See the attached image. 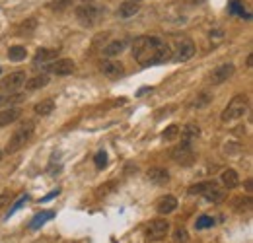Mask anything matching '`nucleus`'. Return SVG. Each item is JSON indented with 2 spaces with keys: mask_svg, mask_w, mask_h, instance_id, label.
Returning <instances> with one entry per match:
<instances>
[{
  "mask_svg": "<svg viewBox=\"0 0 253 243\" xmlns=\"http://www.w3.org/2000/svg\"><path fill=\"white\" fill-rule=\"evenodd\" d=\"M132 57L142 66H154L171 61V47L154 35L136 37L132 43Z\"/></svg>",
  "mask_w": 253,
  "mask_h": 243,
  "instance_id": "1",
  "label": "nucleus"
},
{
  "mask_svg": "<svg viewBox=\"0 0 253 243\" xmlns=\"http://www.w3.org/2000/svg\"><path fill=\"white\" fill-rule=\"evenodd\" d=\"M250 109V97L246 93H238L230 99V103L226 105V109L222 111V122H232L240 121Z\"/></svg>",
  "mask_w": 253,
  "mask_h": 243,
  "instance_id": "2",
  "label": "nucleus"
},
{
  "mask_svg": "<svg viewBox=\"0 0 253 243\" xmlns=\"http://www.w3.org/2000/svg\"><path fill=\"white\" fill-rule=\"evenodd\" d=\"M33 130H35V122L33 121H26L22 126L16 128V132L12 134V138L8 140L6 144V154H16L20 152L33 136Z\"/></svg>",
  "mask_w": 253,
  "mask_h": 243,
  "instance_id": "3",
  "label": "nucleus"
},
{
  "mask_svg": "<svg viewBox=\"0 0 253 243\" xmlns=\"http://www.w3.org/2000/svg\"><path fill=\"white\" fill-rule=\"evenodd\" d=\"M74 14H76V20H78L82 26L92 28V26H95V24L103 18L105 10H103V8H97V6L90 4V2H84V4H80V6L74 10Z\"/></svg>",
  "mask_w": 253,
  "mask_h": 243,
  "instance_id": "4",
  "label": "nucleus"
},
{
  "mask_svg": "<svg viewBox=\"0 0 253 243\" xmlns=\"http://www.w3.org/2000/svg\"><path fill=\"white\" fill-rule=\"evenodd\" d=\"M195 55V43L191 39H177L175 49H171V61L185 62Z\"/></svg>",
  "mask_w": 253,
  "mask_h": 243,
  "instance_id": "5",
  "label": "nucleus"
},
{
  "mask_svg": "<svg viewBox=\"0 0 253 243\" xmlns=\"http://www.w3.org/2000/svg\"><path fill=\"white\" fill-rule=\"evenodd\" d=\"M234 72H236V66H234L232 62H222V64H218V66L209 74V82L214 84V86L224 84L226 80H230V78L234 76Z\"/></svg>",
  "mask_w": 253,
  "mask_h": 243,
  "instance_id": "6",
  "label": "nucleus"
},
{
  "mask_svg": "<svg viewBox=\"0 0 253 243\" xmlns=\"http://www.w3.org/2000/svg\"><path fill=\"white\" fill-rule=\"evenodd\" d=\"M171 160L179 165H191L195 162V152H193V144L189 142H181L179 146H175L171 150Z\"/></svg>",
  "mask_w": 253,
  "mask_h": 243,
  "instance_id": "7",
  "label": "nucleus"
},
{
  "mask_svg": "<svg viewBox=\"0 0 253 243\" xmlns=\"http://www.w3.org/2000/svg\"><path fill=\"white\" fill-rule=\"evenodd\" d=\"M168 232H169V222L160 218V220L150 222V226L146 228V238L150 242H158V240H164L168 236Z\"/></svg>",
  "mask_w": 253,
  "mask_h": 243,
  "instance_id": "8",
  "label": "nucleus"
},
{
  "mask_svg": "<svg viewBox=\"0 0 253 243\" xmlns=\"http://www.w3.org/2000/svg\"><path fill=\"white\" fill-rule=\"evenodd\" d=\"M26 72L24 70H16V72H12V74H8L2 82H0V90L2 91H14L18 90V88H22L24 84H26Z\"/></svg>",
  "mask_w": 253,
  "mask_h": 243,
  "instance_id": "9",
  "label": "nucleus"
},
{
  "mask_svg": "<svg viewBox=\"0 0 253 243\" xmlns=\"http://www.w3.org/2000/svg\"><path fill=\"white\" fill-rule=\"evenodd\" d=\"M99 70L109 80H117V78H121L125 74V66H123L121 61H103L101 66H99Z\"/></svg>",
  "mask_w": 253,
  "mask_h": 243,
  "instance_id": "10",
  "label": "nucleus"
},
{
  "mask_svg": "<svg viewBox=\"0 0 253 243\" xmlns=\"http://www.w3.org/2000/svg\"><path fill=\"white\" fill-rule=\"evenodd\" d=\"M49 72L57 76H68L74 72V61L72 59H57L53 64H49Z\"/></svg>",
  "mask_w": 253,
  "mask_h": 243,
  "instance_id": "11",
  "label": "nucleus"
},
{
  "mask_svg": "<svg viewBox=\"0 0 253 243\" xmlns=\"http://www.w3.org/2000/svg\"><path fill=\"white\" fill-rule=\"evenodd\" d=\"M177 208V199L173 195H164L156 201V212L162 214V216H168Z\"/></svg>",
  "mask_w": 253,
  "mask_h": 243,
  "instance_id": "12",
  "label": "nucleus"
},
{
  "mask_svg": "<svg viewBox=\"0 0 253 243\" xmlns=\"http://www.w3.org/2000/svg\"><path fill=\"white\" fill-rule=\"evenodd\" d=\"M20 117H22V109H20V107L10 105V107L0 109V128H2V126H8V124H12V122L20 121Z\"/></svg>",
  "mask_w": 253,
  "mask_h": 243,
  "instance_id": "13",
  "label": "nucleus"
},
{
  "mask_svg": "<svg viewBox=\"0 0 253 243\" xmlns=\"http://www.w3.org/2000/svg\"><path fill=\"white\" fill-rule=\"evenodd\" d=\"M201 195H203L209 202H222V201H224V197H226L224 189H220L214 181H209V185L205 187V191H203Z\"/></svg>",
  "mask_w": 253,
  "mask_h": 243,
  "instance_id": "14",
  "label": "nucleus"
},
{
  "mask_svg": "<svg viewBox=\"0 0 253 243\" xmlns=\"http://www.w3.org/2000/svg\"><path fill=\"white\" fill-rule=\"evenodd\" d=\"M61 55V49H39L33 57V64L39 66V64H47V62H53L59 59Z\"/></svg>",
  "mask_w": 253,
  "mask_h": 243,
  "instance_id": "15",
  "label": "nucleus"
},
{
  "mask_svg": "<svg viewBox=\"0 0 253 243\" xmlns=\"http://www.w3.org/2000/svg\"><path fill=\"white\" fill-rule=\"evenodd\" d=\"M140 12V2H134V0H126L119 6L117 10V16L121 20H128V18H134L136 14Z\"/></svg>",
  "mask_w": 253,
  "mask_h": 243,
  "instance_id": "16",
  "label": "nucleus"
},
{
  "mask_svg": "<svg viewBox=\"0 0 253 243\" xmlns=\"http://www.w3.org/2000/svg\"><path fill=\"white\" fill-rule=\"evenodd\" d=\"M125 47H126L125 39H115V41L107 43V45L101 49V53H103V57H107V59H113V57H119V55L125 51Z\"/></svg>",
  "mask_w": 253,
  "mask_h": 243,
  "instance_id": "17",
  "label": "nucleus"
},
{
  "mask_svg": "<svg viewBox=\"0 0 253 243\" xmlns=\"http://www.w3.org/2000/svg\"><path fill=\"white\" fill-rule=\"evenodd\" d=\"M179 134H181V142L193 144V142L201 136V126H199L197 122H189V124L183 126V130H179Z\"/></svg>",
  "mask_w": 253,
  "mask_h": 243,
  "instance_id": "18",
  "label": "nucleus"
},
{
  "mask_svg": "<svg viewBox=\"0 0 253 243\" xmlns=\"http://www.w3.org/2000/svg\"><path fill=\"white\" fill-rule=\"evenodd\" d=\"M146 177H148V181H152L154 185H166V183L169 181V173L164 167H150L146 171Z\"/></svg>",
  "mask_w": 253,
  "mask_h": 243,
  "instance_id": "19",
  "label": "nucleus"
},
{
  "mask_svg": "<svg viewBox=\"0 0 253 243\" xmlns=\"http://www.w3.org/2000/svg\"><path fill=\"white\" fill-rule=\"evenodd\" d=\"M212 101V93L211 91H201L199 95H195L193 99H191V103H189V109H205L209 103Z\"/></svg>",
  "mask_w": 253,
  "mask_h": 243,
  "instance_id": "20",
  "label": "nucleus"
},
{
  "mask_svg": "<svg viewBox=\"0 0 253 243\" xmlns=\"http://www.w3.org/2000/svg\"><path fill=\"white\" fill-rule=\"evenodd\" d=\"M220 181L226 189H236L240 185V175L236 169H224L220 175Z\"/></svg>",
  "mask_w": 253,
  "mask_h": 243,
  "instance_id": "21",
  "label": "nucleus"
},
{
  "mask_svg": "<svg viewBox=\"0 0 253 243\" xmlns=\"http://www.w3.org/2000/svg\"><path fill=\"white\" fill-rule=\"evenodd\" d=\"M47 84H49V76H47V74H37V76H33L30 80H26V88L30 91L41 90V88H45Z\"/></svg>",
  "mask_w": 253,
  "mask_h": 243,
  "instance_id": "22",
  "label": "nucleus"
},
{
  "mask_svg": "<svg viewBox=\"0 0 253 243\" xmlns=\"http://www.w3.org/2000/svg\"><path fill=\"white\" fill-rule=\"evenodd\" d=\"M51 218H55V212L53 210H43V212L35 214L33 216V220L30 222V230H39L47 220H51Z\"/></svg>",
  "mask_w": 253,
  "mask_h": 243,
  "instance_id": "23",
  "label": "nucleus"
},
{
  "mask_svg": "<svg viewBox=\"0 0 253 243\" xmlns=\"http://www.w3.org/2000/svg\"><path fill=\"white\" fill-rule=\"evenodd\" d=\"M33 111H35L37 115H41V117H47V115H51V113L55 111V101H53V99H43V101H39V103L33 107Z\"/></svg>",
  "mask_w": 253,
  "mask_h": 243,
  "instance_id": "24",
  "label": "nucleus"
},
{
  "mask_svg": "<svg viewBox=\"0 0 253 243\" xmlns=\"http://www.w3.org/2000/svg\"><path fill=\"white\" fill-rule=\"evenodd\" d=\"M228 10H230V14H236V16H240V18H244V20H252V14L244 8L242 0H232L230 6H228Z\"/></svg>",
  "mask_w": 253,
  "mask_h": 243,
  "instance_id": "25",
  "label": "nucleus"
},
{
  "mask_svg": "<svg viewBox=\"0 0 253 243\" xmlns=\"http://www.w3.org/2000/svg\"><path fill=\"white\" fill-rule=\"evenodd\" d=\"M26 55H28V51H26V47H22V45H14V47H10L8 49V59L14 62H20L26 59Z\"/></svg>",
  "mask_w": 253,
  "mask_h": 243,
  "instance_id": "26",
  "label": "nucleus"
},
{
  "mask_svg": "<svg viewBox=\"0 0 253 243\" xmlns=\"http://www.w3.org/2000/svg\"><path fill=\"white\" fill-rule=\"evenodd\" d=\"M177 136H179V126H177V124H169V126H166V130L162 132V140H166V142H173Z\"/></svg>",
  "mask_w": 253,
  "mask_h": 243,
  "instance_id": "27",
  "label": "nucleus"
},
{
  "mask_svg": "<svg viewBox=\"0 0 253 243\" xmlns=\"http://www.w3.org/2000/svg\"><path fill=\"white\" fill-rule=\"evenodd\" d=\"M212 226H214V218L212 216L203 214V216H199L195 220V230H207V228H212Z\"/></svg>",
  "mask_w": 253,
  "mask_h": 243,
  "instance_id": "28",
  "label": "nucleus"
},
{
  "mask_svg": "<svg viewBox=\"0 0 253 243\" xmlns=\"http://www.w3.org/2000/svg\"><path fill=\"white\" fill-rule=\"evenodd\" d=\"M28 201H30V197H28V195H22V197H20V199H18V201L14 202V206H12L10 210H8V214H6L4 218H6V220H10V216H12V214L18 212V210H20V208H22V206H24V204L28 202Z\"/></svg>",
  "mask_w": 253,
  "mask_h": 243,
  "instance_id": "29",
  "label": "nucleus"
},
{
  "mask_svg": "<svg viewBox=\"0 0 253 243\" xmlns=\"http://www.w3.org/2000/svg\"><path fill=\"white\" fill-rule=\"evenodd\" d=\"M173 240L177 243H187L189 242V234H187V230H183V228H175L173 230Z\"/></svg>",
  "mask_w": 253,
  "mask_h": 243,
  "instance_id": "30",
  "label": "nucleus"
},
{
  "mask_svg": "<svg viewBox=\"0 0 253 243\" xmlns=\"http://www.w3.org/2000/svg\"><path fill=\"white\" fill-rule=\"evenodd\" d=\"M70 4H72V0H53L49 6H51L53 12H63V10H66Z\"/></svg>",
  "mask_w": 253,
  "mask_h": 243,
  "instance_id": "31",
  "label": "nucleus"
},
{
  "mask_svg": "<svg viewBox=\"0 0 253 243\" xmlns=\"http://www.w3.org/2000/svg\"><path fill=\"white\" fill-rule=\"evenodd\" d=\"M94 163H95V167H97V169H103V167L107 165V154L103 152V150H101V152H97L95 154V158H94Z\"/></svg>",
  "mask_w": 253,
  "mask_h": 243,
  "instance_id": "32",
  "label": "nucleus"
},
{
  "mask_svg": "<svg viewBox=\"0 0 253 243\" xmlns=\"http://www.w3.org/2000/svg\"><path fill=\"white\" fill-rule=\"evenodd\" d=\"M35 30V20H28V24L24 22L20 28H18V31L22 33V35H26V33H30V31H33Z\"/></svg>",
  "mask_w": 253,
  "mask_h": 243,
  "instance_id": "33",
  "label": "nucleus"
},
{
  "mask_svg": "<svg viewBox=\"0 0 253 243\" xmlns=\"http://www.w3.org/2000/svg\"><path fill=\"white\" fill-rule=\"evenodd\" d=\"M8 202H10V193H8V191H2V193H0V210H2Z\"/></svg>",
  "mask_w": 253,
  "mask_h": 243,
  "instance_id": "34",
  "label": "nucleus"
},
{
  "mask_svg": "<svg viewBox=\"0 0 253 243\" xmlns=\"http://www.w3.org/2000/svg\"><path fill=\"white\" fill-rule=\"evenodd\" d=\"M59 193H61V189H55V191H53V193H49V195H47V197H43V202H47V201H51V199H55V197H57V195H59Z\"/></svg>",
  "mask_w": 253,
  "mask_h": 243,
  "instance_id": "35",
  "label": "nucleus"
},
{
  "mask_svg": "<svg viewBox=\"0 0 253 243\" xmlns=\"http://www.w3.org/2000/svg\"><path fill=\"white\" fill-rule=\"evenodd\" d=\"M146 91H152V88H142V90H138V91H136V95H138V97H142V95H144Z\"/></svg>",
  "mask_w": 253,
  "mask_h": 243,
  "instance_id": "36",
  "label": "nucleus"
},
{
  "mask_svg": "<svg viewBox=\"0 0 253 243\" xmlns=\"http://www.w3.org/2000/svg\"><path fill=\"white\" fill-rule=\"evenodd\" d=\"M187 4H203V2H207V0H185Z\"/></svg>",
  "mask_w": 253,
  "mask_h": 243,
  "instance_id": "37",
  "label": "nucleus"
},
{
  "mask_svg": "<svg viewBox=\"0 0 253 243\" xmlns=\"http://www.w3.org/2000/svg\"><path fill=\"white\" fill-rule=\"evenodd\" d=\"M2 156H4V152H2V150H0V162H2Z\"/></svg>",
  "mask_w": 253,
  "mask_h": 243,
  "instance_id": "38",
  "label": "nucleus"
},
{
  "mask_svg": "<svg viewBox=\"0 0 253 243\" xmlns=\"http://www.w3.org/2000/svg\"><path fill=\"white\" fill-rule=\"evenodd\" d=\"M82 2H94V0H82Z\"/></svg>",
  "mask_w": 253,
  "mask_h": 243,
  "instance_id": "39",
  "label": "nucleus"
},
{
  "mask_svg": "<svg viewBox=\"0 0 253 243\" xmlns=\"http://www.w3.org/2000/svg\"><path fill=\"white\" fill-rule=\"evenodd\" d=\"M134 2H140V0H134Z\"/></svg>",
  "mask_w": 253,
  "mask_h": 243,
  "instance_id": "40",
  "label": "nucleus"
}]
</instances>
